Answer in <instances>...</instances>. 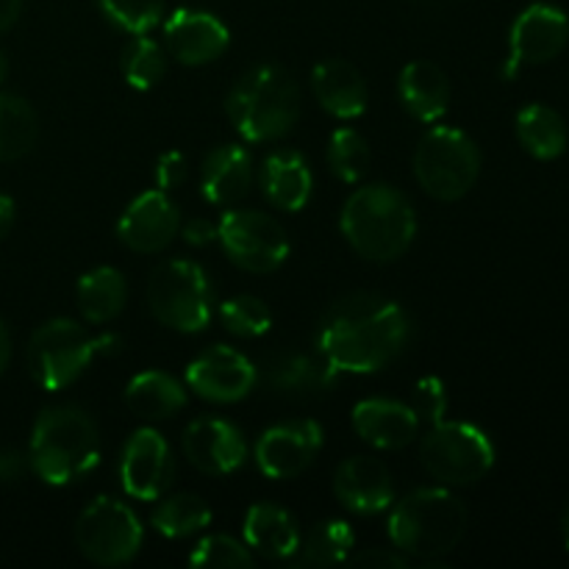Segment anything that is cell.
<instances>
[{"label": "cell", "instance_id": "7bdbcfd3", "mask_svg": "<svg viewBox=\"0 0 569 569\" xmlns=\"http://www.w3.org/2000/svg\"><path fill=\"white\" fill-rule=\"evenodd\" d=\"M22 0H0V33L9 31L17 20H20Z\"/></svg>", "mask_w": 569, "mask_h": 569}, {"label": "cell", "instance_id": "f1b7e54d", "mask_svg": "<svg viewBox=\"0 0 569 569\" xmlns=\"http://www.w3.org/2000/svg\"><path fill=\"white\" fill-rule=\"evenodd\" d=\"M78 309L89 322H111L128 298L126 276L114 267H98L78 281Z\"/></svg>", "mask_w": 569, "mask_h": 569}, {"label": "cell", "instance_id": "60d3db41", "mask_svg": "<svg viewBox=\"0 0 569 569\" xmlns=\"http://www.w3.org/2000/svg\"><path fill=\"white\" fill-rule=\"evenodd\" d=\"M31 470V459L20 450H0V483H17Z\"/></svg>", "mask_w": 569, "mask_h": 569}, {"label": "cell", "instance_id": "74e56055", "mask_svg": "<svg viewBox=\"0 0 569 569\" xmlns=\"http://www.w3.org/2000/svg\"><path fill=\"white\" fill-rule=\"evenodd\" d=\"M411 409H415L417 420L428 422V426H437L442 422L445 411H448V392H445V383L439 378L426 376L415 383V392H411Z\"/></svg>", "mask_w": 569, "mask_h": 569}, {"label": "cell", "instance_id": "484cf974", "mask_svg": "<svg viewBox=\"0 0 569 569\" xmlns=\"http://www.w3.org/2000/svg\"><path fill=\"white\" fill-rule=\"evenodd\" d=\"M400 103L415 120H442L450 106V81L433 61H411L403 67L398 81Z\"/></svg>", "mask_w": 569, "mask_h": 569}, {"label": "cell", "instance_id": "603a6c76", "mask_svg": "<svg viewBox=\"0 0 569 569\" xmlns=\"http://www.w3.org/2000/svg\"><path fill=\"white\" fill-rule=\"evenodd\" d=\"M253 187V159L239 144H222L211 150L200 170V189L214 206H231Z\"/></svg>", "mask_w": 569, "mask_h": 569}, {"label": "cell", "instance_id": "6da1fadb", "mask_svg": "<svg viewBox=\"0 0 569 569\" xmlns=\"http://www.w3.org/2000/svg\"><path fill=\"white\" fill-rule=\"evenodd\" d=\"M411 339V320L395 300L353 292L333 300L317 328V350L339 372H378L392 365Z\"/></svg>", "mask_w": 569, "mask_h": 569}, {"label": "cell", "instance_id": "7c38bea8", "mask_svg": "<svg viewBox=\"0 0 569 569\" xmlns=\"http://www.w3.org/2000/svg\"><path fill=\"white\" fill-rule=\"evenodd\" d=\"M569 42V17L553 3H533L515 20L509 33V61L503 78H515L522 67L553 61Z\"/></svg>", "mask_w": 569, "mask_h": 569}, {"label": "cell", "instance_id": "b9f144b4", "mask_svg": "<svg viewBox=\"0 0 569 569\" xmlns=\"http://www.w3.org/2000/svg\"><path fill=\"white\" fill-rule=\"evenodd\" d=\"M183 239L189 244H194V248H203V244H211L217 239V226L211 220H206V217H194V220H189L183 226Z\"/></svg>", "mask_w": 569, "mask_h": 569}, {"label": "cell", "instance_id": "7dc6e473", "mask_svg": "<svg viewBox=\"0 0 569 569\" xmlns=\"http://www.w3.org/2000/svg\"><path fill=\"white\" fill-rule=\"evenodd\" d=\"M6 76H9V59H6V53L0 50V83L6 81Z\"/></svg>", "mask_w": 569, "mask_h": 569}, {"label": "cell", "instance_id": "836d02e7", "mask_svg": "<svg viewBox=\"0 0 569 569\" xmlns=\"http://www.w3.org/2000/svg\"><path fill=\"white\" fill-rule=\"evenodd\" d=\"M370 144L353 128H339L333 131L331 142H328V164L331 172L345 183H356L367 176L370 170Z\"/></svg>", "mask_w": 569, "mask_h": 569}, {"label": "cell", "instance_id": "d590c367", "mask_svg": "<svg viewBox=\"0 0 569 569\" xmlns=\"http://www.w3.org/2000/svg\"><path fill=\"white\" fill-rule=\"evenodd\" d=\"M106 20L120 31L150 33L164 17V0H98Z\"/></svg>", "mask_w": 569, "mask_h": 569}, {"label": "cell", "instance_id": "5bb4252c", "mask_svg": "<svg viewBox=\"0 0 569 569\" xmlns=\"http://www.w3.org/2000/svg\"><path fill=\"white\" fill-rule=\"evenodd\" d=\"M172 478H176V461L170 445L153 428H139L122 450V489L137 500H159L172 487Z\"/></svg>", "mask_w": 569, "mask_h": 569}, {"label": "cell", "instance_id": "c3c4849f", "mask_svg": "<svg viewBox=\"0 0 569 569\" xmlns=\"http://www.w3.org/2000/svg\"><path fill=\"white\" fill-rule=\"evenodd\" d=\"M420 3H439V0H420Z\"/></svg>", "mask_w": 569, "mask_h": 569}, {"label": "cell", "instance_id": "ac0fdd59", "mask_svg": "<svg viewBox=\"0 0 569 569\" xmlns=\"http://www.w3.org/2000/svg\"><path fill=\"white\" fill-rule=\"evenodd\" d=\"M231 33L226 22L203 9H178L164 22V44L172 59L187 67H203L228 50Z\"/></svg>", "mask_w": 569, "mask_h": 569}, {"label": "cell", "instance_id": "1f68e13d", "mask_svg": "<svg viewBox=\"0 0 569 569\" xmlns=\"http://www.w3.org/2000/svg\"><path fill=\"white\" fill-rule=\"evenodd\" d=\"M156 531L167 539H183L192 533L203 531L211 522V509L203 498L198 495H172V498L161 500L156 506L153 517H150Z\"/></svg>", "mask_w": 569, "mask_h": 569}, {"label": "cell", "instance_id": "2e32d148", "mask_svg": "<svg viewBox=\"0 0 569 569\" xmlns=\"http://www.w3.org/2000/svg\"><path fill=\"white\" fill-rule=\"evenodd\" d=\"M267 387L287 398H320L337 387L339 370L320 350H272L256 367Z\"/></svg>", "mask_w": 569, "mask_h": 569}, {"label": "cell", "instance_id": "f35d334b", "mask_svg": "<svg viewBox=\"0 0 569 569\" xmlns=\"http://www.w3.org/2000/svg\"><path fill=\"white\" fill-rule=\"evenodd\" d=\"M348 561L353 567H370V569H406V567L415 565V561H411L406 553H400L398 548L361 550V553L350 556Z\"/></svg>", "mask_w": 569, "mask_h": 569}, {"label": "cell", "instance_id": "83f0119b", "mask_svg": "<svg viewBox=\"0 0 569 569\" xmlns=\"http://www.w3.org/2000/svg\"><path fill=\"white\" fill-rule=\"evenodd\" d=\"M517 139L533 159L553 161L567 150V122L550 106L531 103L517 114Z\"/></svg>", "mask_w": 569, "mask_h": 569}, {"label": "cell", "instance_id": "bcb514c9", "mask_svg": "<svg viewBox=\"0 0 569 569\" xmlns=\"http://www.w3.org/2000/svg\"><path fill=\"white\" fill-rule=\"evenodd\" d=\"M561 533H565V545H567V550H569V498H567V503H565V511H561Z\"/></svg>", "mask_w": 569, "mask_h": 569}, {"label": "cell", "instance_id": "8fae6325", "mask_svg": "<svg viewBox=\"0 0 569 569\" xmlns=\"http://www.w3.org/2000/svg\"><path fill=\"white\" fill-rule=\"evenodd\" d=\"M217 239L233 264L259 276L278 270L289 256V237L281 222L253 209L222 214Z\"/></svg>", "mask_w": 569, "mask_h": 569}, {"label": "cell", "instance_id": "30bf717a", "mask_svg": "<svg viewBox=\"0 0 569 569\" xmlns=\"http://www.w3.org/2000/svg\"><path fill=\"white\" fill-rule=\"evenodd\" d=\"M76 545L92 565H128L142 548V522L122 500L98 498L78 517Z\"/></svg>", "mask_w": 569, "mask_h": 569}, {"label": "cell", "instance_id": "ab89813d", "mask_svg": "<svg viewBox=\"0 0 569 569\" xmlns=\"http://www.w3.org/2000/svg\"><path fill=\"white\" fill-rule=\"evenodd\" d=\"M187 176H189V164L187 159H183V153H178V150L164 153L159 159V164H156V183H159L161 192H172V189H178L183 181H187Z\"/></svg>", "mask_w": 569, "mask_h": 569}, {"label": "cell", "instance_id": "44dd1931", "mask_svg": "<svg viewBox=\"0 0 569 569\" xmlns=\"http://www.w3.org/2000/svg\"><path fill=\"white\" fill-rule=\"evenodd\" d=\"M353 428L367 445L381 450H400L411 445L420 431L415 409L398 400H361L353 409Z\"/></svg>", "mask_w": 569, "mask_h": 569}, {"label": "cell", "instance_id": "277c9868", "mask_svg": "<svg viewBox=\"0 0 569 569\" xmlns=\"http://www.w3.org/2000/svg\"><path fill=\"white\" fill-rule=\"evenodd\" d=\"M31 470L50 487H67L89 476L100 459L92 417L76 406H56L39 415L28 445Z\"/></svg>", "mask_w": 569, "mask_h": 569}, {"label": "cell", "instance_id": "7a4b0ae2", "mask_svg": "<svg viewBox=\"0 0 569 569\" xmlns=\"http://www.w3.org/2000/svg\"><path fill=\"white\" fill-rule=\"evenodd\" d=\"M339 228L361 259L389 264L415 242L417 214L403 192L387 183H372L350 194Z\"/></svg>", "mask_w": 569, "mask_h": 569}, {"label": "cell", "instance_id": "e0dca14e", "mask_svg": "<svg viewBox=\"0 0 569 569\" xmlns=\"http://www.w3.org/2000/svg\"><path fill=\"white\" fill-rule=\"evenodd\" d=\"M178 228H181L178 206L161 189H153L133 198V203L122 211L117 237L137 253H161L178 237Z\"/></svg>", "mask_w": 569, "mask_h": 569}, {"label": "cell", "instance_id": "ee69618b", "mask_svg": "<svg viewBox=\"0 0 569 569\" xmlns=\"http://www.w3.org/2000/svg\"><path fill=\"white\" fill-rule=\"evenodd\" d=\"M11 220H14V200L6 198V194H0V237L9 231Z\"/></svg>", "mask_w": 569, "mask_h": 569}, {"label": "cell", "instance_id": "4316f807", "mask_svg": "<svg viewBox=\"0 0 569 569\" xmlns=\"http://www.w3.org/2000/svg\"><path fill=\"white\" fill-rule=\"evenodd\" d=\"M126 403L142 420H167L187 406V389L167 372L148 370L128 383Z\"/></svg>", "mask_w": 569, "mask_h": 569}, {"label": "cell", "instance_id": "5b68a950", "mask_svg": "<svg viewBox=\"0 0 569 569\" xmlns=\"http://www.w3.org/2000/svg\"><path fill=\"white\" fill-rule=\"evenodd\" d=\"M226 111L248 142H276L298 126L300 87L281 67H253L231 87Z\"/></svg>", "mask_w": 569, "mask_h": 569}, {"label": "cell", "instance_id": "8d00e7d4", "mask_svg": "<svg viewBox=\"0 0 569 569\" xmlns=\"http://www.w3.org/2000/svg\"><path fill=\"white\" fill-rule=\"evenodd\" d=\"M192 567H228V569H248L256 565L253 553L248 545L237 542L226 533H211V537L200 539L198 548L189 556Z\"/></svg>", "mask_w": 569, "mask_h": 569}, {"label": "cell", "instance_id": "d6a6232c", "mask_svg": "<svg viewBox=\"0 0 569 569\" xmlns=\"http://www.w3.org/2000/svg\"><path fill=\"white\" fill-rule=\"evenodd\" d=\"M120 70L128 87L139 89V92H148V89H153L156 83L164 78L167 56L159 42H153L150 37L139 33V37H133L131 42L122 48Z\"/></svg>", "mask_w": 569, "mask_h": 569}, {"label": "cell", "instance_id": "cb8c5ba5", "mask_svg": "<svg viewBox=\"0 0 569 569\" xmlns=\"http://www.w3.org/2000/svg\"><path fill=\"white\" fill-rule=\"evenodd\" d=\"M309 161L298 150H272L261 164V192L278 211H300L311 198Z\"/></svg>", "mask_w": 569, "mask_h": 569}, {"label": "cell", "instance_id": "ffe728a7", "mask_svg": "<svg viewBox=\"0 0 569 569\" xmlns=\"http://www.w3.org/2000/svg\"><path fill=\"white\" fill-rule=\"evenodd\" d=\"M333 492L339 503L353 515H378L395 500V481L387 465L372 456H353L339 465L333 476Z\"/></svg>", "mask_w": 569, "mask_h": 569}, {"label": "cell", "instance_id": "e575fe53", "mask_svg": "<svg viewBox=\"0 0 569 569\" xmlns=\"http://www.w3.org/2000/svg\"><path fill=\"white\" fill-rule=\"evenodd\" d=\"M220 322L233 337L256 339L270 331L272 311L267 309L264 300L253 298V295H237L220 306Z\"/></svg>", "mask_w": 569, "mask_h": 569}, {"label": "cell", "instance_id": "3957f363", "mask_svg": "<svg viewBox=\"0 0 569 569\" xmlns=\"http://www.w3.org/2000/svg\"><path fill=\"white\" fill-rule=\"evenodd\" d=\"M467 531V509L448 489H417L395 506L389 539L400 553L426 567H442Z\"/></svg>", "mask_w": 569, "mask_h": 569}, {"label": "cell", "instance_id": "9c48e42d", "mask_svg": "<svg viewBox=\"0 0 569 569\" xmlns=\"http://www.w3.org/2000/svg\"><path fill=\"white\" fill-rule=\"evenodd\" d=\"M420 461L439 483L470 487L495 467V445L470 422H437L422 437Z\"/></svg>", "mask_w": 569, "mask_h": 569}, {"label": "cell", "instance_id": "f6af8a7d", "mask_svg": "<svg viewBox=\"0 0 569 569\" xmlns=\"http://www.w3.org/2000/svg\"><path fill=\"white\" fill-rule=\"evenodd\" d=\"M9 361H11V337H9V331H6L3 322H0V376L6 372Z\"/></svg>", "mask_w": 569, "mask_h": 569}, {"label": "cell", "instance_id": "7402d4cb", "mask_svg": "<svg viewBox=\"0 0 569 569\" xmlns=\"http://www.w3.org/2000/svg\"><path fill=\"white\" fill-rule=\"evenodd\" d=\"M311 89L317 103L337 120H356L365 114L370 100L365 76L345 59L320 61L311 72Z\"/></svg>", "mask_w": 569, "mask_h": 569}, {"label": "cell", "instance_id": "9a60e30c", "mask_svg": "<svg viewBox=\"0 0 569 569\" xmlns=\"http://www.w3.org/2000/svg\"><path fill=\"white\" fill-rule=\"evenodd\" d=\"M320 450L322 428L315 420L283 422L261 433L256 445V465L272 481H287L309 470Z\"/></svg>", "mask_w": 569, "mask_h": 569}, {"label": "cell", "instance_id": "4dcf8cb0", "mask_svg": "<svg viewBox=\"0 0 569 569\" xmlns=\"http://www.w3.org/2000/svg\"><path fill=\"white\" fill-rule=\"evenodd\" d=\"M353 531L345 520L317 522L306 539H300L298 565L300 567H337L350 559L353 550Z\"/></svg>", "mask_w": 569, "mask_h": 569}, {"label": "cell", "instance_id": "52a82bcc", "mask_svg": "<svg viewBox=\"0 0 569 569\" xmlns=\"http://www.w3.org/2000/svg\"><path fill=\"white\" fill-rule=\"evenodd\" d=\"M148 303L161 326L181 333H198L214 315V289L203 267L194 261H161L150 272Z\"/></svg>", "mask_w": 569, "mask_h": 569}, {"label": "cell", "instance_id": "f546056e", "mask_svg": "<svg viewBox=\"0 0 569 569\" xmlns=\"http://www.w3.org/2000/svg\"><path fill=\"white\" fill-rule=\"evenodd\" d=\"M39 120L31 103L17 94L0 92V161H17L33 150Z\"/></svg>", "mask_w": 569, "mask_h": 569}, {"label": "cell", "instance_id": "8992f818", "mask_svg": "<svg viewBox=\"0 0 569 569\" xmlns=\"http://www.w3.org/2000/svg\"><path fill=\"white\" fill-rule=\"evenodd\" d=\"M120 350V337L117 333H100L92 337L76 320H50L33 331L28 342L26 361L33 381L48 392L70 387L81 378V372L92 365L94 356H109Z\"/></svg>", "mask_w": 569, "mask_h": 569}, {"label": "cell", "instance_id": "d4e9b609", "mask_svg": "<svg viewBox=\"0 0 569 569\" xmlns=\"http://www.w3.org/2000/svg\"><path fill=\"white\" fill-rule=\"evenodd\" d=\"M300 528L287 509L256 503L244 517V545L270 561L292 559L300 548Z\"/></svg>", "mask_w": 569, "mask_h": 569}, {"label": "cell", "instance_id": "4fadbf2b", "mask_svg": "<svg viewBox=\"0 0 569 569\" xmlns=\"http://www.w3.org/2000/svg\"><path fill=\"white\" fill-rule=\"evenodd\" d=\"M256 381L253 361L228 345H214L187 367V387L211 403H237L253 392Z\"/></svg>", "mask_w": 569, "mask_h": 569}, {"label": "cell", "instance_id": "d6986e66", "mask_svg": "<svg viewBox=\"0 0 569 569\" xmlns=\"http://www.w3.org/2000/svg\"><path fill=\"white\" fill-rule=\"evenodd\" d=\"M183 453L206 476H231L248 459V445L233 422L200 417L183 431Z\"/></svg>", "mask_w": 569, "mask_h": 569}, {"label": "cell", "instance_id": "ba28073f", "mask_svg": "<svg viewBox=\"0 0 569 569\" xmlns=\"http://www.w3.org/2000/svg\"><path fill=\"white\" fill-rule=\"evenodd\" d=\"M415 176L431 198L453 203L476 187L481 176V153L465 131L437 126L417 144Z\"/></svg>", "mask_w": 569, "mask_h": 569}]
</instances>
